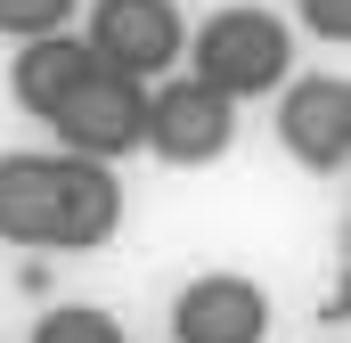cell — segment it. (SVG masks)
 Here are the masks:
<instances>
[{"label":"cell","mask_w":351,"mask_h":343,"mask_svg":"<svg viewBox=\"0 0 351 343\" xmlns=\"http://www.w3.org/2000/svg\"><path fill=\"white\" fill-rule=\"evenodd\" d=\"M123 229L114 164L82 156H0V237L41 254H90Z\"/></svg>","instance_id":"cell-1"},{"label":"cell","mask_w":351,"mask_h":343,"mask_svg":"<svg viewBox=\"0 0 351 343\" xmlns=\"http://www.w3.org/2000/svg\"><path fill=\"white\" fill-rule=\"evenodd\" d=\"M188 58H196V82L204 90H221L229 106H245L262 90L294 82V25L269 16V8H213L188 33Z\"/></svg>","instance_id":"cell-2"},{"label":"cell","mask_w":351,"mask_h":343,"mask_svg":"<svg viewBox=\"0 0 351 343\" xmlns=\"http://www.w3.org/2000/svg\"><path fill=\"white\" fill-rule=\"evenodd\" d=\"M82 49L98 74H123V82H156L172 74L180 49H188V16L172 0H90Z\"/></svg>","instance_id":"cell-3"},{"label":"cell","mask_w":351,"mask_h":343,"mask_svg":"<svg viewBox=\"0 0 351 343\" xmlns=\"http://www.w3.org/2000/svg\"><path fill=\"white\" fill-rule=\"evenodd\" d=\"M58 147L82 156V164H114L147 139V82H123V74H90L58 115H49Z\"/></svg>","instance_id":"cell-4"},{"label":"cell","mask_w":351,"mask_h":343,"mask_svg":"<svg viewBox=\"0 0 351 343\" xmlns=\"http://www.w3.org/2000/svg\"><path fill=\"white\" fill-rule=\"evenodd\" d=\"M229 139H237V106L221 90H204L196 74L147 90V139L139 147H156L164 164H221Z\"/></svg>","instance_id":"cell-5"},{"label":"cell","mask_w":351,"mask_h":343,"mask_svg":"<svg viewBox=\"0 0 351 343\" xmlns=\"http://www.w3.org/2000/svg\"><path fill=\"white\" fill-rule=\"evenodd\" d=\"M278 147L302 172H343L351 156V82L343 74H302L278 90Z\"/></svg>","instance_id":"cell-6"},{"label":"cell","mask_w":351,"mask_h":343,"mask_svg":"<svg viewBox=\"0 0 351 343\" xmlns=\"http://www.w3.org/2000/svg\"><path fill=\"white\" fill-rule=\"evenodd\" d=\"M172 343H269V294L237 270L188 278L172 303Z\"/></svg>","instance_id":"cell-7"},{"label":"cell","mask_w":351,"mask_h":343,"mask_svg":"<svg viewBox=\"0 0 351 343\" xmlns=\"http://www.w3.org/2000/svg\"><path fill=\"white\" fill-rule=\"evenodd\" d=\"M90 74H98V66H90L82 33H41V41H16V58H8V98H16L25 115L49 123Z\"/></svg>","instance_id":"cell-8"},{"label":"cell","mask_w":351,"mask_h":343,"mask_svg":"<svg viewBox=\"0 0 351 343\" xmlns=\"http://www.w3.org/2000/svg\"><path fill=\"white\" fill-rule=\"evenodd\" d=\"M33 343H131V335H123V319L98 311V303H58V311L33 319Z\"/></svg>","instance_id":"cell-9"},{"label":"cell","mask_w":351,"mask_h":343,"mask_svg":"<svg viewBox=\"0 0 351 343\" xmlns=\"http://www.w3.org/2000/svg\"><path fill=\"white\" fill-rule=\"evenodd\" d=\"M82 0H0V33L8 41H41V33H66Z\"/></svg>","instance_id":"cell-10"},{"label":"cell","mask_w":351,"mask_h":343,"mask_svg":"<svg viewBox=\"0 0 351 343\" xmlns=\"http://www.w3.org/2000/svg\"><path fill=\"white\" fill-rule=\"evenodd\" d=\"M302 33L343 41V33H351V0H302Z\"/></svg>","instance_id":"cell-11"}]
</instances>
